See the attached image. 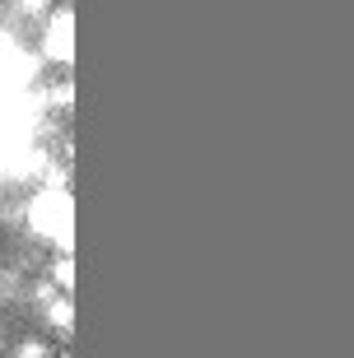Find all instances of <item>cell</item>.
<instances>
[{
  "label": "cell",
  "mask_w": 354,
  "mask_h": 358,
  "mask_svg": "<svg viewBox=\"0 0 354 358\" xmlns=\"http://www.w3.org/2000/svg\"><path fill=\"white\" fill-rule=\"evenodd\" d=\"M75 14H56L52 24H47V38H42V52L52 56V61H70L75 56Z\"/></svg>",
  "instance_id": "2"
},
{
  "label": "cell",
  "mask_w": 354,
  "mask_h": 358,
  "mask_svg": "<svg viewBox=\"0 0 354 358\" xmlns=\"http://www.w3.org/2000/svg\"><path fill=\"white\" fill-rule=\"evenodd\" d=\"M28 224L38 238H52L61 247H70V233H75V200L66 191H42L28 205Z\"/></svg>",
  "instance_id": "1"
},
{
  "label": "cell",
  "mask_w": 354,
  "mask_h": 358,
  "mask_svg": "<svg viewBox=\"0 0 354 358\" xmlns=\"http://www.w3.org/2000/svg\"><path fill=\"white\" fill-rule=\"evenodd\" d=\"M24 5H28V10H42V5H47V0H24Z\"/></svg>",
  "instance_id": "3"
}]
</instances>
